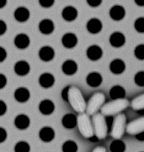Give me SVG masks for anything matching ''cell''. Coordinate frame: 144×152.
I'll return each instance as SVG.
<instances>
[{
  "label": "cell",
  "instance_id": "cell-1",
  "mask_svg": "<svg viewBox=\"0 0 144 152\" xmlns=\"http://www.w3.org/2000/svg\"><path fill=\"white\" fill-rule=\"evenodd\" d=\"M77 113H84L86 110V104L81 91L75 86H69L67 101Z\"/></svg>",
  "mask_w": 144,
  "mask_h": 152
},
{
  "label": "cell",
  "instance_id": "cell-2",
  "mask_svg": "<svg viewBox=\"0 0 144 152\" xmlns=\"http://www.w3.org/2000/svg\"><path fill=\"white\" fill-rule=\"evenodd\" d=\"M129 105V102L126 99H115L103 105L101 108V113L106 116L114 115L124 110Z\"/></svg>",
  "mask_w": 144,
  "mask_h": 152
},
{
  "label": "cell",
  "instance_id": "cell-3",
  "mask_svg": "<svg viewBox=\"0 0 144 152\" xmlns=\"http://www.w3.org/2000/svg\"><path fill=\"white\" fill-rule=\"evenodd\" d=\"M77 124L79 132L86 138H91L94 136V129L88 115L81 113L77 118Z\"/></svg>",
  "mask_w": 144,
  "mask_h": 152
},
{
  "label": "cell",
  "instance_id": "cell-4",
  "mask_svg": "<svg viewBox=\"0 0 144 152\" xmlns=\"http://www.w3.org/2000/svg\"><path fill=\"white\" fill-rule=\"evenodd\" d=\"M94 129L98 139L102 140L106 138L108 132V125L106 118L103 115L96 113L93 116Z\"/></svg>",
  "mask_w": 144,
  "mask_h": 152
},
{
  "label": "cell",
  "instance_id": "cell-5",
  "mask_svg": "<svg viewBox=\"0 0 144 152\" xmlns=\"http://www.w3.org/2000/svg\"><path fill=\"white\" fill-rule=\"evenodd\" d=\"M106 97L102 92H96L89 99L86 105V111L88 115H95L105 102Z\"/></svg>",
  "mask_w": 144,
  "mask_h": 152
},
{
  "label": "cell",
  "instance_id": "cell-6",
  "mask_svg": "<svg viewBox=\"0 0 144 152\" xmlns=\"http://www.w3.org/2000/svg\"><path fill=\"white\" fill-rule=\"evenodd\" d=\"M126 117L124 114L116 116L111 127V136L115 139L121 138L125 132Z\"/></svg>",
  "mask_w": 144,
  "mask_h": 152
},
{
  "label": "cell",
  "instance_id": "cell-7",
  "mask_svg": "<svg viewBox=\"0 0 144 152\" xmlns=\"http://www.w3.org/2000/svg\"><path fill=\"white\" fill-rule=\"evenodd\" d=\"M127 133L132 135H138L144 132V116L138 118L127 124Z\"/></svg>",
  "mask_w": 144,
  "mask_h": 152
},
{
  "label": "cell",
  "instance_id": "cell-8",
  "mask_svg": "<svg viewBox=\"0 0 144 152\" xmlns=\"http://www.w3.org/2000/svg\"><path fill=\"white\" fill-rule=\"evenodd\" d=\"M62 43L65 48H71L76 46L77 43L76 36L72 33H67L62 38Z\"/></svg>",
  "mask_w": 144,
  "mask_h": 152
},
{
  "label": "cell",
  "instance_id": "cell-9",
  "mask_svg": "<svg viewBox=\"0 0 144 152\" xmlns=\"http://www.w3.org/2000/svg\"><path fill=\"white\" fill-rule=\"evenodd\" d=\"M29 65L25 61H19L15 65V72L19 76L27 75L29 73Z\"/></svg>",
  "mask_w": 144,
  "mask_h": 152
},
{
  "label": "cell",
  "instance_id": "cell-10",
  "mask_svg": "<svg viewBox=\"0 0 144 152\" xmlns=\"http://www.w3.org/2000/svg\"><path fill=\"white\" fill-rule=\"evenodd\" d=\"M102 50L97 46H92L88 48L86 54L88 58L92 61L99 59L102 56Z\"/></svg>",
  "mask_w": 144,
  "mask_h": 152
},
{
  "label": "cell",
  "instance_id": "cell-11",
  "mask_svg": "<svg viewBox=\"0 0 144 152\" xmlns=\"http://www.w3.org/2000/svg\"><path fill=\"white\" fill-rule=\"evenodd\" d=\"M39 56L43 61H50L54 57V51L51 47H43L39 50Z\"/></svg>",
  "mask_w": 144,
  "mask_h": 152
},
{
  "label": "cell",
  "instance_id": "cell-12",
  "mask_svg": "<svg viewBox=\"0 0 144 152\" xmlns=\"http://www.w3.org/2000/svg\"><path fill=\"white\" fill-rule=\"evenodd\" d=\"M110 42L115 48L121 47L125 44V36L121 32H114L110 38Z\"/></svg>",
  "mask_w": 144,
  "mask_h": 152
},
{
  "label": "cell",
  "instance_id": "cell-13",
  "mask_svg": "<svg viewBox=\"0 0 144 152\" xmlns=\"http://www.w3.org/2000/svg\"><path fill=\"white\" fill-rule=\"evenodd\" d=\"M39 29L42 34L48 35L53 32L54 29V26L51 20L49 19H45L40 23Z\"/></svg>",
  "mask_w": 144,
  "mask_h": 152
},
{
  "label": "cell",
  "instance_id": "cell-14",
  "mask_svg": "<svg viewBox=\"0 0 144 152\" xmlns=\"http://www.w3.org/2000/svg\"><path fill=\"white\" fill-rule=\"evenodd\" d=\"M62 70L67 75H73L77 71V64L73 60H67L63 64Z\"/></svg>",
  "mask_w": 144,
  "mask_h": 152
},
{
  "label": "cell",
  "instance_id": "cell-15",
  "mask_svg": "<svg viewBox=\"0 0 144 152\" xmlns=\"http://www.w3.org/2000/svg\"><path fill=\"white\" fill-rule=\"evenodd\" d=\"M54 77L50 73L42 74L39 77V82L40 85L43 88H48L51 87L54 83Z\"/></svg>",
  "mask_w": 144,
  "mask_h": 152
},
{
  "label": "cell",
  "instance_id": "cell-16",
  "mask_svg": "<svg viewBox=\"0 0 144 152\" xmlns=\"http://www.w3.org/2000/svg\"><path fill=\"white\" fill-rule=\"evenodd\" d=\"M15 45L20 49L27 48L29 45V38L24 34H20L15 39Z\"/></svg>",
  "mask_w": 144,
  "mask_h": 152
},
{
  "label": "cell",
  "instance_id": "cell-17",
  "mask_svg": "<svg viewBox=\"0 0 144 152\" xmlns=\"http://www.w3.org/2000/svg\"><path fill=\"white\" fill-rule=\"evenodd\" d=\"M86 27L89 32L92 34H97L101 31L102 24L99 19H92L88 22Z\"/></svg>",
  "mask_w": 144,
  "mask_h": 152
},
{
  "label": "cell",
  "instance_id": "cell-18",
  "mask_svg": "<svg viewBox=\"0 0 144 152\" xmlns=\"http://www.w3.org/2000/svg\"><path fill=\"white\" fill-rule=\"evenodd\" d=\"M39 111L44 115H50L54 110V105L49 100H45L42 101L39 107Z\"/></svg>",
  "mask_w": 144,
  "mask_h": 152
},
{
  "label": "cell",
  "instance_id": "cell-19",
  "mask_svg": "<svg viewBox=\"0 0 144 152\" xmlns=\"http://www.w3.org/2000/svg\"><path fill=\"white\" fill-rule=\"evenodd\" d=\"M110 16L114 20H120L124 18L125 11L124 8L119 5L113 7L110 12Z\"/></svg>",
  "mask_w": 144,
  "mask_h": 152
},
{
  "label": "cell",
  "instance_id": "cell-20",
  "mask_svg": "<svg viewBox=\"0 0 144 152\" xmlns=\"http://www.w3.org/2000/svg\"><path fill=\"white\" fill-rule=\"evenodd\" d=\"M15 98L19 102H26L29 98V92L27 88H19L15 92Z\"/></svg>",
  "mask_w": 144,
  "mask_h": 152
},
{
  "label": "cell",
  "instance_id": "cell-21",
  "mask_svg": "<svg viewBox=\"0 0 144 152\" xmlns=\"http://www.w3.org/2000/svg\"><path fill=\"white\" fill-rule=\"evenodd\" d=\"M110 68L113 73L116 75L121 74L125 70V63L121 59H115L111 62Z\"/></svg>",
  "mask_w": 144,
  "mask_h": 152
},
{
  "label": "cell",
  "instance_id": "cell-22",
  "mask_svg": "<svg viewBox=\"0 0 144 152\" xmlns=\"http://www.w3.org/2000/svg\"><path fill=\"white\" fill-rule=\"evenodd\" d=\"M62 16L64 20L68 21H71L76 19L77 16V11L73 7L69 6L63 10Z\"/></svg>",
  "mask_w": 144,
  "mask_h": 152
},
{
  "label": "cell",
  "instance_id": "cell-23",
  "mask_svg": "<svg viewBox=\"0 0 144 152\" xmlns=\"http://www.w3.org/2000/svg\"><path fill=\"white\" fill-rule=\"evenodd\" d=\"M15 18L19 22H24L29 18V12L24 7H20L15 10L14 13Z\"/></svg>",
  "mask_w": 144,
  "mask_h": 152
},
{
  "label": "cell",
  "instance_id": "cell-24",
  "mask_svg": "<svg viewBox=\"0 0 144 152\" xmlns=\"http://www.w3.org/2000/svg\"><path fill=\"white\" fill-rule=\"evenodd\" d=\"M86 81L89 86L93 87H96L100 85V84L102 83V77L98 73H91L87 77Z\"/></svg>",
  "mask_w": 144,
  "mask_h": 152
},
{
  "label": "cell",
  "instance_id": "cell-25",
  "mask_svg": "<svg viewBox=\"0 0 144 152\" xmlns=\"http://www.w3.org/2000/svg\"><path fill=\"white\" fill-rule=\"evenodd\" d=\"M39 137L43 141L49 142L51 141L54 137V130L50 127H44L40 131Z\"/></svg>",
  "mask_w": 144,
  "mask_h": 152
},
{
  "label": "cell",
  "instance_id": "cell-26",
  "mask_svg": "<svg viewBox=\"0 0 144 152\" xmlns=\"http://www.w3.org/2000/svg\"><path fill=\"white\" fill-rule=\"evenodd\" d=\"M15 126L19 129H25L29 125V119L25 115H18L15 120Z\"/></svg>",
  "mask_w": 144,
  "mask_h": 152
},
{
  "label": "cell",
  "instance_id": "cell-27",
  "mask_svg": "<svg viewBox=\"0 0 144 152\" xmlns=\"http://www.w3.org/2000/svg\"><path fill=\"white\" fill-rule=\"evenodd\" d=\"M62 123L67 129H72L77 124V118L73 114H67L64 116Z\"/></svg>",
  "mask_w": 144,
  "mask_h": 152
},
{
  "label": "cell",
  "instance_id": "cell-28",
  "mask_svg": "<svg viewBox=\"0 0 144 152\" xmlns=\"http://www.w3.org/2000/svg\"><path fill=\"white\" fill-rule=\"evenodd\" d=\"M125 95L124 89L120 86H115L111 88L110 91V96L114 99H122Z\"/></svg>",
  "mask_w": 144,
  "mask_h": 152
},
{
  "label": "cell",
  "instance_id": "cell-29",
  "mask_svg": "<svg viewBox=\"0 0 144 152\" xmlns=\"http://www.w3.org/2000/svg\"><path fill=\"white\" fill-rule=\"evenodd\" d=\"M132 107L135 110H143L144 109V94L136 97L132 102Z\"/></svg>",
  "mask_w": 144,
  "mask_h": 152
},
{
  "label": "cell",
  "instance_id": "cell-30",
  "mask_svg": "<svg viewBox=\"0 0 144 152\" xmlns=\"http://www.w3.org/2000/svg\"><path fill=\"white\" fill-rule=\"evenodd\" d=\"M77 146L76 143L73 141H67L62 146V151L64 152H76Z\"/></svg>",
  "mask_w": 144,
  "mask_h": 152
},
{
  "label": "cell",
  "instance_id": "cell-31",
  "mask_svg": "<svg viewBox=\"0 0 144 152\" xmlns=\"http://www.w3.org/2000/svg\"><path fill=\"white\" fill-rule=\"evenodd\" d=\"M125 150V145L119 141H115L111 145V151L112 152H123Z\"/></svg>",
  "mask_w": 144,
  "mask_h": 152
},
{
  "label": "cell",
  "instance_id": "cell-32",
  "mask_svg": "<svg viewBox=\"0 0 144 152\" xmlns=\"http://www.w3.org/2000/svg\"><path fill=\"white\" fill-rule=\"evenodd\" d=\"M15 152H29V146L27 143L20 142L18 143L15 148Z\"/></svg>",
  "mask_w": 144,
  "mask_h": 152
},
{
  "label": "cell",
  "instance_id": "cell-33",
  "mask_svg": "<svg viewBox=\"0 0 144 152\" xmlns=\"http://www.w3.org/2000/svg\"><path fill=\"white\" fill-rule=\"evenodd\" d=\"M135 28L140 32H144V18L138 19L135 22Z\"/></svg>",
  "mask_w": 144,
  "mask_h": 152
},
{
  "label": "cell",
  "instance_id": "cell-34",
  "mask_svg": "<svg viewBox=\"0 0 144 152\" xmlns=\"http://www.w3.org/2000/svg\"><path fill=\"white\" fill-rule=\"evenodd\" d=\"M135 56L140 59H144V45H141L135 49Z\"/></svg>",
  "mask_w": 144,
  "mask_h": 152
},
{
  "label": "cell",
  "instance_id": "cell-35",
  "mask_svg": "<svg viewBox=\"0 0 144 152\" xmlns=\"http://www.w3.org/2000/svg\"><path fill=\"white\" fill-rule=\"evenodd\" d=\"M135 82L140 86H144V72H141L135 76Z\"/></svg>",
  "mask_w": 144,
  "mask_h": 152
},
{
  "label": "cell",
  "instance_id": "cell-36",
  "mask_svg": "<svg viewBox=\"0 0 144 152\" xmlns=\"http://www.w3.org/2000/svg\"><path fill=\"white\" fill-rule=\"evenodd\" d=\"M40 5L45 8H48L51 6L54 3V1L53 0H40L39 1Z\"/></svg>",
  "mask_w": 144,
  "mask_h": 152
},
{
  "label": "cell",
  "instance_id": "cell-37",
  "mask_svg": "<svg viewBox=\"0 0 144 152\" xmlns=\"http://www.w3.org/2000/svg\"><path fill=\"white\" fill-rule=\"evenodd\" d=\"M87 2H88V5H89L91 7H96L99 6L101 4L102 1H100V0H88Z\"/></svg>",
  "mask_w": 144,
  "mask_h": 152
},
{
  "label": "cell",
  "instance_id": "cell-38",
  "mask_svg": "<svg viewBox=\"0 0 144 152\" xmlns=\"http://www.w3.org/2000/svg\"><path fill=\"white\" fill-rule=\"evenodd\" d=\"M7 84V78L2 74L0 75V88H3Z\"/></svg>",
  "mask_w": 144,
  "mask_h": 152
},
{
  "label": "cell",
  "instance_id": "cell-39",
  "mask_svg": "<svg viewBox=\"0 0 144 152\" xmlns=\"http://www.w3.org/2000/svg\"><path fill=\"white\" fill-rule=\"evenodd\" d=\"M7 31V25L2 20L0 21V34L3 35Z\"/></svg>",
  "mask_w": 144,
  "mask_h": 152
},
{
  "label": "cell",
  "instance_id": "cell-40",
  "mask_svg": "<svg viewBox=\"0 0 144 152\" xmlns=\"http://www.w3.org/2000/svg\"><path fill=\"white\" fill-rule=\"evenodd\" d=\"M7 105L3 101L0 102V115H3L6 113Z\"/></svg>",
  "mask_w": 144,
  "mask_h": 152
},
{
  "label": "cell",
  "instance_id": "cell-41",
  "mask_svg": "<svg viewBox=\"0 0 144 152\" xmlns=\"http://www.w3.org/2000/svg\"><path fill=\"white\" fill-rule=\"evenodd\" d=\"M7 57V52L2 47L0 48V61H4Z\"/></svg>",
  "mask_w": 144,
  "mask_h": 152
},
{
  "label": "cell",
  "instance_id": "cell-42",
  "mask_svg": "<svg viewBox=\"0 0 144 152\" xmlns=\"http://www.w3.org/2000/svg\"><path fill=\"white\" fill-rule=\"evenodd\" d=\"M6 138H7V132H5V130L4 129L1 128V129H0V141H1V142L4 141L5 140Z\"/></svg>",
  "mask_w": 144,
  "mask_h": 152
},
{
  "label": "cell",
  "instance_id": "cell-43",
  "mask_svg": "<svg viewBox=\"0 0 144 152\" xmlns=\"http://www.w3.org/2000/svg\"><path fill=\"white\" fill-rule=\"evenodd\" d=\"M68 89H69V86H67L65 88L62 92V97L64 100L65 101H67V94H68Z\"/></svg>",
  "mask_w": 144,
  "mask_h": 152
},
{
  "label": "cell",
  "instance_id": "cell-44",
  "mask_svg": "<svg viewBox=\"0 0 144 152\" xmlns=\"http://www.w3.org/2000/svg\"><path fill=\"white\" fill-rule=\"evenodd\" d=\"M92 152H106V149L105 148L102 146H98L95 148Z\"/></svg>",
  "mask_w": 144,
  "mask_h": 152
},
{
  "label": "cell",
  "instance_id": "cell-45",
  "mask_svg": "<svg viewBox=\"0 0 144 152\" xmlns=\"http://www.w3.org/2000/svg\"><path fill=\"white\" fill-rule=\"evenodd\" d=\"M136 137L137 139H138L140 140H144V132L137 135Z\"/></svg>",
  "mask_w": 144,
  "mask_h": 152
},
{
  "label": "cell",
  "instance_id": "cell-46",
  "mask_svg": "<svg viewBox=\"0 0 144 152\" xmlns=\"http://www.w3.org/2000/svg\"><path fill=\"white\" fill-rule=\"evenodd\" d=\"M135 2L139 6H144V0H135Z\"/></svg>",
  "mask_w": 144,
  "mask_h": 152
},
{
  "label": "cell",
  "instance_id": "cell-47",
  "mask_svg": "<svg viewBox=\"0 0 144 152\" xmlns=\"http://www.w3.org/2000/svg\"><path fill=\"white\" fill-rule=\"evenodd\" d=\"M6 3H7V1H3V3L1 5V8L4 7L6 5Z\"/></svg>",
  "mask_w": 144,
  "mask_h": 152
}]
</instances>
